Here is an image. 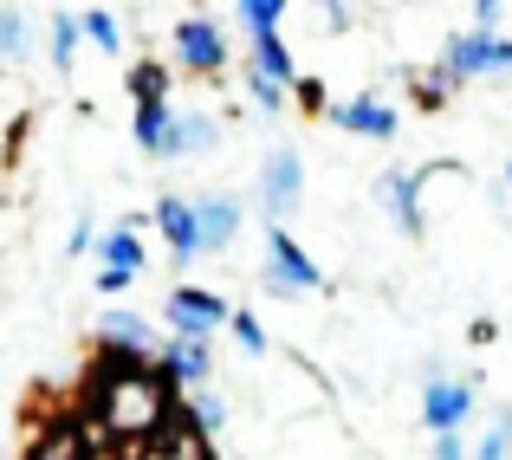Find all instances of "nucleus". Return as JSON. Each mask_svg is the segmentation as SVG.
<instances>
[{"instance_id": "obj_30", "label": "nucleus", "mask_w": 512, "mask_h": 460, "mask_svg": "<svg viewBox=\"0 0 512 460\" xmlns=\"http://www.w3.org/2000/svg\"><path fill=\"white\" fill-rule=\"evenodd\" d=\"M39 460H78V441H46V448H39Z\"/></svg>"}, {"instance_id": "obj_7", "label": "nucleus", "mask_w": 512, "mask_h": 460, "mask_svg": "<svg viewBox=\"0 0 512 460\" xmlns=\"http://www.w3.org/2000/svg\"><path fill=\"white\" fill-rule=\"evenodd\" d=\"M175 59H182V72H195V78L227 72V33L208 20V13H188V20L175 26Z\"/></svg>"}, {"instance_id": "obj_22", "label": "nucleus", "mask_w": 512, "mask_h": 460, "mask_svg": "<svg viewBox=\"0 0 512 460\" xmlns=\"http://www.w3.org/2000/svg\"><path fill=\"white\" fill-rule=\"evenodd\" d=\"M188 415H195L201 435H221V428H227V402L214 396V389H195V396H188Z\"/></svg>"}, {"instance_id": "obj_26", "label": "nucleus", "mask_w": 512, "mask_h": 460, "mask_svg": "<svg viewBox=\"0 0 512 460\" xmlns=\"http://www.w3.org/2000/svg\"><path fill=\"white\" fill-rule=\"evenodd\" d=\"M247 98H253V104H260V111H266V117H273V111H286V91H279V85H266V78H260V72H247Z\"/></svg>"}, {"instance_id": "obj_19", "label": "nucleus", "mask_w": 512, "mask_h": 460, "mask_svg": "<svg viewBox=\"0 0 512 460\" xmlns=\"http://www.w3.org/2000/svg\"><path fill=\"white\" fill-rule=\"evenodd\" d=\"M33 52V33H26V13L20 7H0V65H20Z\"/></svg>"}, {"instance_id": "obj_6", "label": "nucleus", "mask_w": 512, "mask_h": 460, "mask_svg": "<svg viewBox=\"0 0 512 460\" xmlns=\"http://www.w3.org/2000/svg\"><path fill=\"white\" fill-rule=\"evenodd\" d=\"M474 376H435L422 389V428L428 435H461V422L474 415Z\"/></svg>"}, {"instance_id": "obj_29", "label": "nucleus", "mask_w": 512, "mask_h": 460, "mask_svg": "<svg viewBox=\"0 0 512 460\" xmlns=\"http://www.w3.org/2000/svg\"><path fill=\"white\" fill-rule=\"evenodd\" d=\"M448 91H454V78H448V72H428V78H422V104H441Z\"/></svg>"}, {"instance_id": "obj_3", "label": "nucleus", "mask_w": 512, "mask_h": 460, "mask_svg": "<svg viewBox=\"0 0 512 460\" xmlns=\"http://www.w3.org/2000/svg\"><path fill=\"white\" fill-rule=\"evenodd\" d=\"M260 286L273 292V299H305V292H325V266H318L312 253H305L299 240L286 234V227H273V234H266Z\"/></svg>"}, {"instance_id": "obj_15", "label": "nucleus", "mask_w": 512, "mask_h": 460, "mask_svg": "<svg viewBox=\"0 0 512 460\" xmlns=\"http://www.w3.org/2000/svg\"><path fill=\"white\" fill-rule=\"evenodd\" d=\"M253 72L266 78V85H299V65H292V52H286V39L279 33H253Z\"/></svg>"}, {"instance_id": "obj_10", "label": "nucleus", "mask_w": 512, "mask_h": 460, "mask_svg": "<svg viewBox=\"0 0 512 460\" xmlns=\"http://www.w3.org/2000/svg\"><path fill=\"white\" fill-rule=\"evenodd\" d=\"M370 195H376V208H383L409 240L422 234V175H409V169H383Z\"/></svg>"}, {"instance_id": "obj_13", "label": "nucleus", "mask_w": 512, "mask_h": 460, "mask_svg": "<svg viewBox=\"0 0 512 460\" xmlns=\"http://www.w3.org/2000/svg\"><path fill=\"white\" fill-rule=\"evenodd\" d=\"M156 227H163V240H169L175 266H188V260L201 253V234H195V201H188V195H163V201H156Z\"/></svg>"}, {"instance_id": "obj_20", "label": "nucleus", "mask_w": 512, "mask_h": 460, "mask_svg": "<svg viewBox=\"0 0 512 460\" xmlns=\"http://www.w3.org/2000/svg\"><path fill=\"white\" fill-rule=\"evenodd\" d=\"M78 26H85V39L98 52H124V33H117V13L111 7H85V13H78Z\"/></svg>"}, {"instance_id": "obj_25", "label": "nucleus", "mask_w": 512, "mask_h": 460, "mask_svg": "<svg viewBox=\"0 0 512 460\" xmlns=\"http://www.w3.org/2000/svg\"><path fill=\"white\" fill-rule=\"evenodd\" d=\"M227 331L240 337V350H247V357H266V324L253 318V311H234V318H227Z\"/></svg>"}, {"instance_id": "obj_32", "label": "nucleus", "mask_w": 512, "mask_h": 460, "mask_svg": "<svg viewBox=\"0 0 512 460\" xmlns=\"http://www.w3.org/2000/svg\"><path fill=\"white\" fill-rule=\"evenodd\" d=\"M506 182H512V156H506Z\"/></svg>"}, {"instance_id": "obj_11", "label": "nucleus", "mask_w": 512, "mask_h": 460, "mask_svg": "<svg viewBox=\"0 0 512 460\" xmlns=\"http://www.w3.org/2000/svg\"><path fill=\"white\" fill-rule=\"evenodd\" d=\"M214 150H221V117L214 111H175L169 143L156 162H195V156H214Z\"/></svg>"}, {"instance_id": "obj_4", "label": "nucleus", "mask_w": 512, "mask_h": 460, "mask_svg": "<svg viewBox=\"0 0 512 460\" xmlns=\"http://www.w3.org/2000/svg\"><path fill=\"white\" fill-rule=\"evenodd\" d=\"M441 72L461 85V78H506L512 72V39L506 33H448V46H441Z\"/></svg>"}, {"instance_id": "obj_12", "label": "nucleus", "mask_w": 512, "mask_h": 460, "mask_svg": "<svg viewBox=\"0 0 512 460\" xmlns=\"http://www.w3.org/2000/svg\"><path fill=\"white\" fill-rule=\"evenodd\" d=\"M156 363H163V383L175 389H208V376H214V350L201 344V337H169L163 350H156Z\"/></svg>"}, {"instance_id": "obj_1", "label": "nucleus", "mask_w": 512, "mask_h": 460, "mask_svg": "<svg viewBox=\"0 0 512 460\" xmlns=\"http://www.w3.org/2000/svg\"><path fill=\"white\" fill-rule=\"evenodd\" d=\"M299 201H305V156L292 150V143H273V150L260 156V175H253V208L273 227H286L292 214H299Z\"/></svg>"}, {"instance_id": "obj_8", "label": "nucleus", "mask_w": 512, "mask_h": 460, "mask_svg": "<svg viewBox=\"0 0 512 460\" xmlns=\"http://www.w3.org/2000/svg\"><path fill=\"white\" fill-rule=\"evenodd\" d=\"M240 221H247V201L227 195V188H208L195 195V234H201V253H227L240 240Z\"/></svg>"}, {"instance_id": "obj_16", "label": "nucleus", "mask_w": 512, "mask_h": 460, "mask_svg": "<svg viewBox=\"0 0 512 460\" xmlns=\"http://www.w3.org/2000/svg\"><path fill=\"white\" fill-rule=\"evenodd\" d=\"M98 260H104V273H124V279H137L143 273V240H137V227H111V234L98 240Z\"/></svg>"}, {"instance_id": "obj_2", "label": "nucleus", "mask_w": 512, "mask_h": 460, "mask_svg": "<svg viewBox=\"0 0 512 460\" xmlns=\"http://www.w3.org/2000/svg\"><path fill=\"white\" fill-rule=\"evenodd\" d=\"M163 376H150V370H130V376H117L111 389H104V422L117 428V435H150L156 422H163V409H169V396H163Z\"/></svg>"}, {"instance_id": "obj_31", "label": "nucleus", "mask_w": 512, "mask_h": 460, "mask_svg": "<svg viewBox=\"0 0 512 460\" xmlns=\"http://www.w3.org/2000/svg\"><path fill=\"white\" fill-rule=\"evenodd\" d=\"M65 247H72V253H91V247H98V240H91V221H78V227H72V240H65Z\"/></svg>"}, {"instance_id": "obj_17", "label": "nucleus", "mask_w": 512, "mask_h": 460, "mask_svg": "<svg viewBox=\"0 0 512 460\" xmlns=\"http://www.w3.org/2000/svg\"><path fill=\"white\" fill-rule=\"evenodd\" d=\"M169 124H175L169 104H137V130H130V137H137V150H143V156H163Z\"/></svg>"}, {"instance_id": "obj_23", "label": "nucleus", "mask_w": 512, "mask_h": 460, "mask_svg": "<svg viewBox=\"0 0 512 460\" xmlns=\"http://www.w3.org/2000/svg\"><path fill=\"white\" fill-rule=\"evenodd\" d=\"M279 20H286V0H240V26H247V39L273 33Z\"/></svg>"}, {"instance_id": "obj_14", "label": "nucleus", "mask_w": 512, "mask_h": 460, "mask_svg": "<svg viewBox=\"0 0 512 460\" xmlns=\"http://www.w3.org/2000/svg\"><path fill=\"white\" fill-rule=\"evenodd\" d=\"M98 337L111 350H124V357H150V350H163V344H156V324L137 318V311H98Z\"/></svg>"}, {"instance_id": "obj_5", "label": "nucleus", "mask_w": 512, "mask_h": 460, "mask_svg": "<svg viewBox=\"0 0 512 460\" xmlns=\"http://www.w3.org/2000/svg\"><path fill=\"white\" fill-rule=\"evenodd\" d=\"M163 318H169L175 337H201V344H208V337L234 318V305H227L221 292H208V286H175L169 305H163Z\"/></svg>"}, {"instance_id": "obj_21", "label": "nucleus", "mask_w": 512, "mask_h": 460, "mask_svg": "<svg viewBox=\"0 0 512 460\" xmlns=\"http://www.w3.org/2000/svg\"><path fill=\"white\" fill-rule=\"evenodd\" d=\"M130 98H137V104H169V65L143 59L137 72H130Z\"/></svg>"}, {"instance_id": "obj_24", "label": "nucleus", "mask_w": 512, "mask_h": 460, "mask_svg": "<svg viewBox=\"0 0 512 460\" xmlns=\"http://www.w3.org/2000/svg\"><path fill=\"white\" fill-rule=\"evenodd\" d=\"M506 448H512V409H500V415H493V428L480 435L474 460H506Z\"/></svg>"}, {"instance_id": "obj_18", "label": "nucleus", "mask_w": 512, "mask_h": 460, "mask_svg": "<svg viewBox=\"0 0 512 460\" xmlns=\"http://www.w3.org/2000/svg\"><path fill=\"white\" fill-rule=\"evenodd\" d=\"M78 46H85V26H78L72 7H59V13H52V65H59V72H72Z\"/></svg>"}, {"instance_id": "obj_28", "label": "nucleus", "mask_w": 512, "mask_h": 460, "mask_svg": "<svg viewBox=\"0 0 512 460\" xmlns=\"http://www.w3.org/2000/svg\"><path fill=\"white\" fill-rule=\"evenodd\" d=\"M500 20H506V7H500V0H474V33H493Z\"/></svg>"}, {"instance_id": "obj_9", "label": "nucleus", "mask_w": 512, "mask_h": 460, "mask_svg": "<svg viewBox=\"0 0 512 460\" xmlns=\"http://www.w3.org/2000/svg\"><path fill=\"white\" fill-rule=\"evenodd\" d=\"M331 124L350 130V137H376V143H389L402 130V111L383 98V91H357L350 104H331Z\"/></svg>"}, {"instance_id": "obj_27", "label": "nucleus", "mask_w": 512, "mask_h": 460, "mask_svg": "<svg viewBox=\"0 0 512 460\" xmlns=\"http://www.w3.org/2000/svg\"><path fill=\"white\" fill-rule=\"evenodd\" d=\"M435 460H474V448H467L461 435H435V448H428Z\"/></svg>"}]
</instances>
